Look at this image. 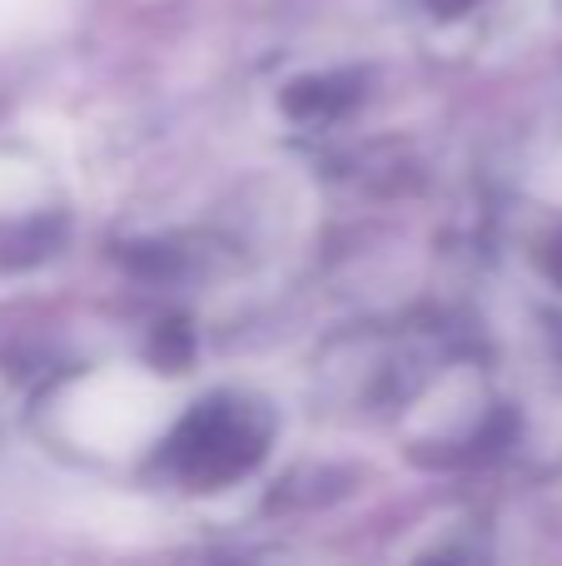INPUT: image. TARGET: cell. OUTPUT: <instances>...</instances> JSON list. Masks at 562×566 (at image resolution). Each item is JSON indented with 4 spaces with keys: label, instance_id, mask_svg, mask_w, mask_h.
<instances>
[{
    "label": "cell",
    "instance_id": "cell-1",
    "mask_svg": "<svg viewBox=\"0 0 562 566\" xmlns=\"http://www.w3.org/2000/svg\"><path fill=\"white\" fill-rule=\"evenodd\" d=\"M264 442H269V422L254 402L215 398L199 402L175 428V438L165 442V462L189 488H219V482L254 468Z\"/></svg>",
    "mask_w": 562,
    "mask_h": 566
}]
</instances>
